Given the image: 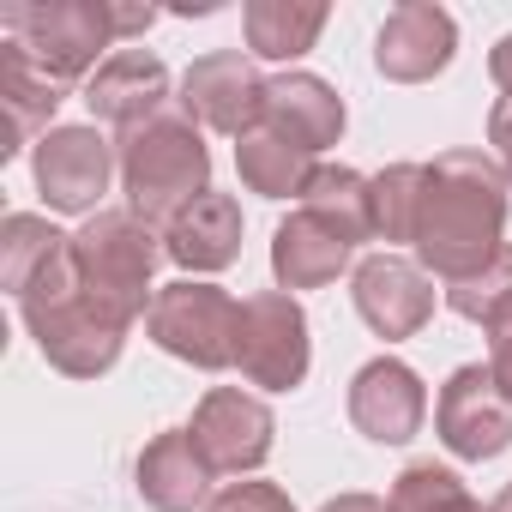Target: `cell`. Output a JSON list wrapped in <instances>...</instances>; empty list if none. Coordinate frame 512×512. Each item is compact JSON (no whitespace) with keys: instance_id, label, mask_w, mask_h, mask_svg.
Masks as SVG:
<instances>
[{"instance_id":"1","label":"cell","mask_w":512,"mask_h":512,"mask_svg":"<svg viewBox=\"0 0 512 512\" xmlns=\"http://www.w3.org/2000/svg\"><path fill=\"white\" fill-rule=\"evenodd\" d=\"M506 169L488 151H440L422 181V217H416V253L446 284L482 272L506 247Z\"/></svg>"},{"instance_id":"2","label":"cell","mask_w":512,"mask_h":512,"mask_svg":"<svg viewBox=\"0 0 512 512\" xmlns=\"http://www.w3.org/2000/svg\"><path fill=\"white\" fill-rule=\"evenodd\" d=\"M151 7H115V0H25L0 7V31L19 43L55 85L85 79L109 43H127L151 25Z\"/></svg>"},{"instance_id":"3","label":"cell","mask_w":512,"mask_h":512,"mask_svg":"<svg viewBox=\"0 0 512 512\" xmlns=\"http://www.w3.org/2000/svg\"><path fill=\"white\" fill-rule=\"evenodd\" d=\"M19 314L43 350L49 368H61L67 380H97L121 362V344H127V326H115L109 314H97L79 290V272H73V247L61 260L19 296Z\"/></svg>"},{"instance_id":"4","label":"cell","mask_w":512,"mask_h":512,"mask_svg":"<svg viewBox=\"0 0 512 512\" xmlns=\"http://www.w3.org/2000/svg\"><path fill=\"white\" fill-rule=\"evenodd\" d=\"M121 187H127V211H139L145 223H169L175 211H187L199 193H211V151L199 139V127L181 109L151 115L145 127L121 133Z\"/></svg>"},{"instance_id":"5","label":"cell","mask_w":512,"mask_h":512,"mask_svg":"<svg viewBox=\"0 0 512 512\" xmlns=\"http://www.w3.org/2000/svg\"><path fill=\"white\" fill-rule=\"evenodd\" d=\"M163 260V241L139 211H97L79 235H73V272L79 290L97 314H109L115 326H133L139 314H151V272Z\"/></svg>"},{"instance_id":"6","label":"cell","mask_w":512,"mask_h":512,"mask_svg":"<svg viewBox=\"0 0 512 512\" xmlns=\"http://www.w3.org/2000/svg\"><path fill=\"white\" fill-rule=\"evenodd\" d=\"M145 332L163 356L205 368V374H223V368H235V350H241V302L205 278H181V284L157 290Z\"/></svg>"},{"instance_id":"7","label":"cell","mask_w":512,"mask_h":512,"mask_svg":"<svg viewBox=\"0 0 512 512\" xmlns=\"http://www.w3.org/2000/svg\"><path fill=\"white\" fill-rule=\"evenodd\" d=\"M314 344H308V314L290 290H260L241 302V350L235 368L260 392H296L308 380Z\"/></svg>"},{"instance_id":"8","label":"cell","mask_w":512,"mask_h":512,"mask_svg":"<svg viewBox=\"0 0 512 512\" xmlns=\"http://www.w3.org/2000/svg\"><path fill=\"white\" fill-rule=\"evenodd\" d=\"M193 452L205 458L211 476H247V470H260L272 458V410L266 398H253L241 386H211L193 410Z\"/></svg>"},{"instance_id":"9","label":"cell","mask_w":512,"mask_h":512,"mask_svg":"<svg viewBox=\"0 0 512 512\" xmlns=\"http://www.w3.org/2000/svg\"><path fill=\"white\" fill-rule=\"evenodd\" d=\"M266 91L272 79H260V67H253V55L241 49H217V55H199L181 79V115L193 127H211V133H253L266 121Z\"/></svg>"},{"instance_id":"10","label":"cell","mask_w":512,"mask_h":512,"mask_svg":"<svg viewBox=\"0 0 512 512\" xmlns=\"http://www.w3.org/2000/svg\"><path fill=\"white\" fill-rule=\"evenodd\" d=\"M434 428H440L446 452L464 458V464L500 458V452L512 446V398L500 392V380H494L482 362H470V368H458V374L440 386Z\"/></svg>"},{"instance_id":"11","label":"cell","mask_w":512,"mask_h":512,"mask_svg":"<svg viewBox=\"0 0 512 512\" xmlns=\"http://www.w3.org/2000/svg\"><path fill=\"white\" fill-rule=\"evenodd\" d=\"M115 163H121V151L97 127H55L37 145L31 175H37V193L49 199V211H97Z\"/></svg>"},{"instance_id":"12","label":"cell","mask_w":512,"mask_h":512,"mask_svg":"<svg viewBox=\"0 0 512 512\" xmlns=\"http://www.w3.org/2000/svg\"><path fill=\"white\" fill-rule=\"evenodd\" d=\"M350 296H356V314L386 344L416 338L434 320V278L416 260H398V253H374V260H362L356 278H350Z\"/></svg>"},{"instance_id":"13","label":"cell","mask_w":512,"mask_h":512,"mask_svg":"<svg viewBox=\"0 0 512 512\" xmlns=\"http://www.w3.org/2000/svg\"><path fill=\"white\" fill-rule=\"evenodd\" d=\"M452 49H458L452 13L434 7V0H404V7H392L386 25H380L374 67H380L392 85H428L434 73H446Z\"/></svg>"},{"instance_id":"14","label":"cell","mask_w":512,"mask_h":512,"mask_svg":"<svg viewBox=\"0 0 512 512\" xmlns=\"http://www.w3.org/2000/svg\"><path fill=\"white\" fill-rule=\"evenodd\" d=\"M422 416H428V392H422V380H416L410 362L380 356V362H368V368L350 380V422H356L368 440L404 446V440L422 434Z\"/></svg>"},{"instance_id":"15","label":"cell","mask_w":512,"mask_h":512,"mask_svg":"<svg viewBox=\"0 0 512 512\" xmlns=\"http://www.w3.org/2000/svg\"><path fill=\"white\" fill-rule=\"evenodd\" d=\"M85 103H91L97 121L133 133V127H145L151 115H163V103H169V67H163L157 55H145V49H115V55L91 73Z\"/></svg>"},{"instance_id":"16","label":"cell","mask_w":512,"mask_h":512,"mask_svg":"<svg viewBox=\"0 0 512 512\" xmlns=\"http://www.w3.org/2000/svg\"><path fill=\"white\" fill-rule=\"evenodd\" d=\"M163 253L193 278L235 266L241 260V205L229 193H199L187 211H175L163 223Z\"/></svg>"},{"instance_id":"17","label":"cell","mask_w":512,"mask_h":512,"mask_svg":"<svg viewBox=\"0 0 512 512\" xmlns=\"http://www.w3.org/2000/svg\"><path fill=\"white\" fill-rule=\"evenodd\" d=\"M260 127H272L278 139H290L296 151L314 157V151L344 139V97L314 73H278L272 91H266V121Z\"/></svg>"},{"instance_id":"18","label":"cell","mask_w":512,"mask_h":512,"mask_svg":"<svg viewBox=\"0 0 512 512\" xmlns=\"http://www.w3.org/2000/svg\"><path fill=\"white\" fill-rule=\"evenodd\" d=\"M133 488H139V500H145L151 512H205V506H211V470H205V458L193 452V434H187V428L157 434V440L139 452Z\"/></svg>"},{"instance_id":"19","label":"cell","mask_w":512,"mask_h":512,"mask_svg":"<svg viewBox=\"0 0 512 512\" xmlns=\"http://www.w3.org/2000/svg\"><path fill=\"white\" fill-rule=\"evenodd\" d=\"M344 266H350V241L332 223H320L314 211H296V217L278 223L272 272H278L284 290H326V284H338Z\"/></svg>"},{"instance_id":"20","label":"cell","mask_w":512,"mask_h":512,"mask_svg":"<svg viewBox=\"0 0 512 512\" xmlns=\"http://www.w3.org/2000/svg\"><path fill=\"white\" fill-rule=\"evenodd\" d=\"M0 103H7V145L0 157H19L31 139L43 145L55 127V109H61V85L19 49V43H0Z\"/></svg>"},{"instance_id":"21","label":"cell","mask_w":512,"mask_h":512,"mask_svg":"<svg viewBox=\"0 0 512 512\" xmlns=\"http://www.w3.org/2000/svg\"><path fill=\"white\" fill-rule=\"evenodd\" d=\"M326 7L320 0H247L241 13V31H247V49L260 61H296L320 43L326 31Z\"/></svg>"},{"instance_id":"22","label":"cell","mask_w":512,"mask_h":512,"mask_svg":"<svg viewBox=\"0 0 512 512\" xmlns=\"http://www.w3.org/2000/svg\"><path fill=\"white\" fill-rule=\"evenodd\" d=\"M302 211H314L320 223H332L350 247L374 241V181L356 175L350 163H320L302 187Z\"/></svg>"},{"instance_id":"23","label":"cell","mask_w":512,"mask_h":512,"mask_svg":"<svg viewBox=\"0 0 512 512\" xmlns=\"http://www.w3.org/2000/svg\"><path fill=\"white\" fill-rule=\"evenodd\" d=\"M235 169H241V187L247 193H260V199H290L308 187L314 163L308 151H296L290 139H278L272 127H253L235 139Z\"/></svg>"},{"instance_id":"24","label":"cell","mask_w":512,"mask_h":512,"mask_svg":"<svg viewBox=\"0 0 512 512\" xmlns=\"http://www.w3.org/2000/svg\"><path fill=\"white\" fill-rule=\"evenodd\" d=\"M67 247H73V235H61L49 217L13 211L7 223H0V284H7L13 296H25Z\"/></svg>"},{"instance_id":"25","label":"cell","mask_w":512,"mask_h":512,"mask_svg":"<svg viewBox=\"0 0 512 512\" xmlns=\"http://www.w3.org/2000/svg\"><path fill=\"white\" fill-rule=\"evenodd\" d=\"M422 181H428V163H392V169L374 175V235L380 241H410L416 247Z\"/></svg>"},{"instance_id":"26","label":"cell","mask_w":512,"mask_h":512,"mask_svg":"<svg viewBox=\"0 0 512 512\" xmlns=\"http://www.w3.org/2000/svg\"><path fill=\"white\" fill-rule=\"evenodd\" d=\"M392 512H494V506H482L470 488H464V476L458 470H446V464H410L398 482H392V500H386Z\"/></svg>"},{"instance_id":"27","label":"cell","mask_w":512,"mask_h":512,"mask_svg":"<svg viewBox=\"0 0 512 512\" xmlns=\"http://www.w3.org/2000/svg\"><path fill=\"white\" fill-rule=\"evenodd\" d=\"M446 308H452L458 320H476V326L488 332V326L512 308V247H500L482 272H470V278L446 284Z\"/></svg>"},{"instance_id":"28","label":"cell","mask_w":512,"mask_h":512,"mask_svg":"<svg viewBox=\"0 0 512 512\" xmlns=\"http://www.w3.org/2000/svg\"><path fill=\"white\" fill-rule=\"evenodd\" d=\"M205 512H296V500L278 482H229L223 494H211Z\"/></svg>"},{"instance_id":"29","label":"cell","mask_w":512,"mask_h":512,"mask_svg":"<svg viewBox=\"0 0 512 512\" xmlns=\"http://www.w3.org/2000/svg\"><path fill=\"white\" fill-rule=\"evenodd\" d=\"M488 374L500 380V392L512 398V308L488 326Z\"/></svg>"},{"instance_id":"30","label":"cell","mask_w":512,"mask_h":512,"mask_svg":"<svg viewBox=\"0 0 512 512\" xmlns=\"http://www.w3.org/2000/svg\"><path fill=\"white\" fill-rule=\"evenodd\" d=\"M488 145H494V163H500L506 181H512V97H500V103L488 109Z\"/></svg>"},{"instance_id":"31","label":"cell","mask_w":512,"mask_h":512,"mask_svg":"<svg viewBox=\"0 0 512 512\" xmlns=\"http://www.w3.org/2000/svg\"><path fill=\"white\" fill-rule=\"evenodd\" d=\"M488 79L500 85V97H512V37L494 43V55H488Z\"/></svg>"},{"instance_id":"32","label":"cell","mask_w":512,"mask_h":512,"mask_svg":"<svg viewBox=\"0 0 512 512\" xmlns=\"http://www.w3.org/2000/svg\"><path fill=\"white\" fill-rule=\"evenodd\" d=\"M320 512H392V506L374 500V494H338V500H326Z\"/></svg>"},{"instance_id":"33","label":"cell","mask_w":512,"mask_h":512,"mask_svg":"<svg viewBox=\"0 0 512 512\" xmlns=\"http://www.w3.org/2000/svg\"><path fill=\"white\" fill-rule=\"evenodd\" d=\"M488 506H494V512H512V482H506V488H500V494H494Z\"/></svg>"}]
</instances>
